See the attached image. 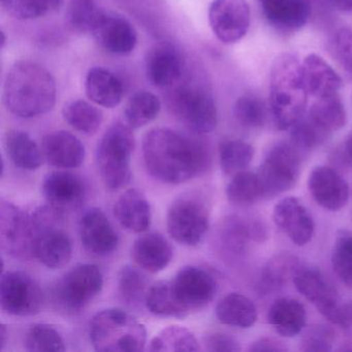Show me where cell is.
Returning <instances> with one entry per match:
<instances>
[{
	"label": "cell",
	"mask_w": 352,
	"mask_h": 352,
	"mask_svg": "<svg viewBox=\"0 0 352 352\" xmlns=\"http://www.w3.org/2000/svg\"><path fill=\"white\" fill-rule=\"evenodd\" d=\"M1 310L14 316H30L40 312L44 294L38 282L21 271L1 274L0 282Z\"/></svg>",
	"instance_id": "8fae6325"
},
{
	"label": "cell",
	"mask_w": 352,
	"mask_h": 352,
	"mask_svg": "<svg viewBox=\"0 0 352 352\" xmlns=\"http://www.w3.org/2000/svg\"><path fill=\"white\" fill-rule=\"evenodd\" d=\"M333 3L342 13H351L352 0H333Z\"/></svg>",
	"instance_id": "816d5d0a"
},
{
	"label": "cell",
	"mask_w": 352,
	"mask_h": 352,
	"mask_svg": "<svg viewBox=\"0 0 352 352\" xmlns=\"http://www.w3.org/2000/svg\"><path fill=\"white\" fill-rule=\"evenodd\" d=\"M73 256L71 239L55 223L38 228L34 244V257L49 269H63Z\"/></svg>",
	"instance_id": "603a6c76"
},
{
	"label": "cell",
	"mask_w": 352,
	"mask_h": 352,
	"mask_svg": "<svg viewBox=\"0 0 352 352\" xmlns=\"http://www.w3.org/2000/svg\"><path fill=\"white\" fill-rule=\"evenodd\" d=\"M261 236H263L261 226L247 223L239 217L228 218L222 226V243L234 253L242 252L250 239L261 238Z\"/></svg>",
	"instance_id": "f35d334b"
},
{
	"label": "cell",
	"mask_w": 352,
	"mask_h": 352,
	"mask_svg": "<svg viewBox=\"0 0 352 352\" xmlns=\"http://www.w3.org/2000/svg\"><path fill=\"white\" fill-rule=\"evenodd\" d=\"M300 267L298 259L294 255L287 253L276 255L263 269L261 287L265 292L282 287L288 280L294 279Z\"/></svg>",
	"instance_id": "d590c367"
},
{
	"label": "cell",
	"mask_w": 352,
	"mask_h": 352,
	"mask_svg": "<svg viewBox=\"0 0 352 352\" xmlns=\"http://www.w3.org/2000/svg\"><path fill=\"white\" fill-rule=\"evenodd\" d=\"M146 308L158 316H184L170 281H160L148 288L145 296Z\"/></svg>",
	"instance_id": "74e56055"
},
{
	"label": "cell",
	"mask_w": 352,
	"mask_h": 352,
	"mask_svg": "<svg viewBox=\"0 0 352 352\" xmlns=\"http://www.w3.org/2000/svg\"><path fill=\"white\" fill-rule=\"evenodd\" d=\"M306 318L304 305L294 298H278L267 313L270 324L285 338L298 335L306 324Z\"/></svg>",
	"instance_id": "83f0119b"
},
{
	"label": "cell",
	"mask_w": 352,
	"mask_h": 352,
	"mask_svg": "<svg viewBox=\"0 0 352 352\" xmlns=\"http://www.w3.org/2000/svg\"><path fill=\"white\" fill-rule=\"evenodd\" d=\"M276 226L298 246H305L312 240L315 224L307 208L296 197H285L274 208Z\"/></svg>",
	"instance_id": "d6986e66"
},
{
	"label": "cell",
	"mask_w": 352,
	"mask_h": 352,
	"mask_svg": "<svg viewBox=\"0 0 352 352\" xmlns=\"http://www.w3.org/2000/svg\"><path fill=\"white\" fill-rule=\"evenodd\" d=\"M89 337L94 349L102 352L143 351L147 343L145 325L118 308L96 313L90 321Z\"/></svg>",
	"instance_id": "277c9868"
},
{
	"label": "cell",
	"mask_w": 352,
	"mask_h": 352,
	"mask_svg": "<svg viewBox=\"0 0 352 352\" xmlns=\"http://www.w3.org/2000/svg\"><path fill=\"white\" fill-rule=\"evenodd\" d=\"M41 149L46 162L55 168H79L85 160L83 143L69 131H53L45 135Z\"/></svg>",
	"instance_id": "44dd1931"
},
{
	"label": "cell",
	"mask_w": 352,
	"mask_h": 352,
	"mask_svg": "<svg viewBox=\"0 0 352 352\" xmlns=\"http://www.w3.org/2000/svg\"><path fill=\"white\" fill-rule=\"evenodd\" d=\"M270 25L281 32H292L304 28L311 16L308 0H257Z\"/></svg>",
	"instance_id": "7402d4cb"
},
{
	"label": "cell",
	"mask_w": 352,
	"mask_h": 352,
	"mask_svg": "<svg viewBox=\"0 0 352 352\" xmlns=\"http://www.w3.org/2000/svg\"><path fill=\"white\" fill-rule=\"evenodd\" d=\"M308 189L314 201L329 211H339L349 199L347 182L337 170L327 166L313 168L309 175Z\"/></svg>",
	"instance_id": "ac0fdd59"
},
{
	"label": "cell",
	"mask_w": 352,
	"mask_h": 352,
	"mask_svg": "<svg viewBox=\"0 0 352 352\" xmlns=\"http://www.w3.org/2000/svg\"><path fill=\"white\" fill-rule=\"evenodd\" d=\"M143 157L150 175L166 184L187 182L210 164L203 142L170 129H154L146 133Z\"/></svg>",
	"instance_id": "6da1fadb"
},
{
	"label": "cell",
	"mask_w": 352,
	"mask_h": 352,
	"mask_svg": "<svg viewBox=\"0 0 352 352\" xmlns=\"http://www.w3.org/2000/svg\"><path fill=\"white\" fill-rule=\"evenodd\" d=\"M5 142L8 155L16 166L25 170H36L42 166V149L28 133L19 129L8 131Z\"/></svg>",
	"instance_id": "f546056e"
},
{
	"label": "cell",
	"mask_w": 352,
	"mask_h": 352,
	"mask_svg": "<svg viewBox=\"0 0 352 352\" xmlns=\"http://www.w3.org/2000/svg\"><path fill=\"white\" fill-rule=\"evenodd\" d=\"M302 76L309 96L319 98L338 94L343 81L337 72L316 54L305 57L302 63Z\"/></svg>",
	"instance_id": "484cf974"
},
{
	"label": "cell",
	"mask_w": 352,
	"mask_h": 352,
	"mask_svg": "<svg viewBox=\"0 0 352 352\" xmlns=\"http://www.w3.org/2000/svg\"><path fill=\"white\" fill-rule=\"evenodd\" d=\"M85 91L94 104L104 108H115L122 100V81L109 69L94 67L88 72Z\"/></svg>",
	"instance_id": "4316f807"
},
{
	"label": "cell",
	"mask_w": 352,
	"mask_h": 352,
	"mask_svg": "<svg viewBox=\"0 0 352 352\" xmlns=\"http://www.w3.org/2000/svg\"><path fill=\"white\" fill-rule=\"evenodd\" d=\"M63 116L69 126L86 135L96 133L104 121L102 110L82 100L67 102L63 107Z\"/></svg>",
	"instance_id": "d6a6232c"
},
{
	"label": "cell",
	"mask_w": 352,
	"mask_h": 352,
	"mask_svg": "<svg viewBox=\"0 0 352 352\" xmlns=\"http://www.w3.org/2000/svg\"><path fill=\"white\" fill-rule=\"evenodd\" d=\"M173 292L185 314L209 305L217 292V282L201 267H182L170 281Z\"/></svg>",
	"instance_id": "4fadbf2b"
},
{
	"label": "cell",
	"mask_w": 352,
	"mask_h": 352,
	"mask_svg": "<svg viewBox=\"0 0 352 352\" xmlns=\"http://www.w3.org/2000/svg\"><path fill=\"white\" fill-rule=\"evenodd\" d=\"M146 75L152 85L172 87L182 77L184 61L176 47L170 44L154 46L146 56Z\"/></svg>",
	"instance_id": "ffe728a7"
},
{
	"label": "cell",
	"mask_w": 352,
	"mask_h": 352,
	"mask_svg": "<svg viewBox=\"0 0 352 352\" xmlns=\"http://www.w3.org/2000/svg\"><path fill=\"white\" fill-rule=\"evenodd\" d=\"M300 160L294 144L277 143L270 148L258 174L265 197H274L292 189L300 175Z\"/></svg>",
	"instance_id": "ba28073f"
},
{
	"label": "cell",
	"mask_w": 352,
	"mask_h": 352,
	"mask_svg": "<svg viewBox=\"0 0 352 352\" xmlns=\"http://www.w3.org/2000/svg\"><path fill=\"white\" fill-rule=\"evenodd\" d=\"M92 34L98 45L111 54H131L138 44V34L133 24L110 12L104 11Z\"/></svg>",
	"instance_id": "2e32d148"
},
{
	"label": "cell",
	"mask_w": 352,
	"mask_h": 352,
	"mask_svg": "<svg viewBox=\"0 0 352 352\" xmlns=\"http://www.w3.org/2000/svg\"><path fill=\"white\" fill-rule=\"evenodd\" d=\"M216 316L223 324L248 329L256 321L257 309L250 298L244 294L232 292L218 302Z\"/></svg>",
	"instance_id": "f1b7e54d"
},
{
	"label": "cell",
	"mask_w": 352,
	"mask_h": 352,
	"mask_svg": "<svg viewBox=\"0 0 352 352\" xmlns=\"http://www.w3.org/2000/svg\"><path fill=\"white\" fill-rule=\"evenodd\" d=\"M234 118L243 126L261 129L267 118V107L261 98L254 94H243L234 106Z\"/></svg>",
	"instance_id": "ab89813d"
},
{
	"label": "cell",
	"mask_w": 352,
	"mask_h": 352,
	"mask_svg": "<svg viewBox=\"0 0 352 352\" xmlns=\"http://www.w3.org/2000/svg\"><path fill=\"white\" fill-rule=\"evenodd\" d=\"M254 149L242 140H226L219 146V162L226 175L242 172L252 162Z\"/></svg>",
	"instance_id": "8d00e7d4"
},
{
	"label": "cell",
	"mask_w": 352,
	"mask_h": 352,
	"mask_svg": "<svg viewBox=\"0 0 352 352\" xmlns=\"http://www.w3.org/2000/svg\"><path fill=\"white\" fill-rule=\"evenodd\" d=\"M115 217L127 232H146L151 226V207L146 195L139 189L131 188L122 193L114 205Z\"/></svg>",
	"instance_id": "cb8c5ba5"
},
{
	"label": "cell",
	"mask_w": 352,
	"mask_h": 352,
	"mask_svg": "<svg viewBox=\"0 0 352 352\" xmlns=\"http://www.w3.org/2000/svg\"><path fill=\"white\" fill-rule=\"evenodd\" d=\"M131 127L115 123L104 133L96 149L98 172L107 188L118 190L131 179V156L135 139Z\"/></svg>",
	"instance_id": "5b68a950"
},
{
	"label": "cell",
	"mask_w": 352,
	"mask_h": 352,
	"mask_svg": "<svg viewBox=\"0 0 352 352\" xmlns=\"http://www.w3.org/2000/svg\"><path fill=\"white\" fill-rule=\"evenodd\" d=\"M104 275L98 265H76L63 276L55 289L59 306L69 313H79L102 292Z\"/></svg>",
	"instance_id": "8992f818"
},
{
	"label": "cell",
	"mask_w": 352,
	"mask_h": 352,
	"mask_svg": "<svg viewBox=\"0 0 352 352\" xmlns=\"http://www.w3.org/2000/svg\"><path fill=\"white\" fill-rule=\"evenodd\" d=\"M207 208L192 197H181L168 209L166 216L168 232L177 243L184 246H197L209 230Z\"/></svg>",
	"instance_id": "30bf717a"
},
{
	"label": "cell",
	"mask_w": 352,
	"mask_h": 352,
	"mask_svg": "<svg viewBox=\"0 0 352 352\" xmlns=\"http://www.w3.org/2000/svg\"><path fill=\"white\" fill-rule=\"evenodd\" d=\"M148 350L152 352L199 351L201 346L192 331L180 325H170L150 341Z\"/></svg>",
	"instance_id": "836d02e7"
},
{
	"label": "cell",
	"mask_w": 352,
	"mask_h": 352,
	"mask_svg": "<svg viewBox=\"0 0 352 352\" xmlns=\"http://www.w3.org/2000/svg\"><path fill=\"white\" fill-rule=\"evenodd\" d=\"M63 0H1L3 9L16 19L32 20L57 11Z\"/></svg>",
	"instance_id": "60d3db41"
},
{
	"label": "cell",
	"mask_w": 352,
	"mask_h": 352,
	"mask_svg": "<svg viewBox=\"0 0 352 352\" xmlns=\"http://www.w3.org/2000/svg\"><path fill=\"white\" fill-rule=\"evenodd\" d=\"M343 319L345 327L352 324V302L343 305Z\"/></svg>",
	"instance_id": "db71d44e"
},
{
	"label": "cell",
	"mask_w": 352,
	"mask_h": 352,
	"mask_svg": "<svg viewBox=\"0 0 352 352\" xmlns=\"http://www.w3.org/2000/svg\"><path fill=\"white\" fill-rule=\"evenodd\" d=\"M331 265L336 275L352 288V234L340 232L331 252Z\"/></svg>",
	"instance_id": "f6af8a7d"
},
{
	"label": "cell",
	"mask_w": 352,
	"mask_h": 352,
	"mask_svg": "<svg viewBox=\"0 0 352 352\" xmlns=\"http://www.w3.org/2000/svg\"><path fill=\"white\" fill-rule=\"evenodd\" d=\"M335 335L333 331L324 325H315L305 333L300 340V350L306 352L331 351Z\"/></svg>",
	"instance_id": "7dc6e473"
},
{
	"label": "cell",
	"mask_w": 352,
	"mask_h": 352,
	"mask_svg": "<svg viewBox=\"0 0 352 352\" xmlns=\"http://www.w3.org/2000/svg\"><path fill=\"white\" fill-rule=\"evenodd\" d=\"M147 277L137 267L124 265L119 273V292L127 304L135 305L145 300L148 289Z\"/></svg>",
	"instance_id": "ee69618b"
},
{
	"label": "cell",
	"mask_w": 352,
	"mask_h": 352,
	"mask_svg": "<svg viewBox=\"0 0 352 352\" xmlns=\"http://www.w3.org/2000/svg\"><path fill=\"white\" fill-rule=\"evenodd\" d=\"M102 13L104 10L98 7L96 0H71L67 20L77 32L92 34Z\"/></svg>",
	"instance_id": "7bdbcfd3"
},
{
	"label": "cell",
	"mask_w": 352,
	"mask_h": 352,
	"mask_svg": "<svg viewBox=\"0 0 352 352\" xmlns=\"http://www.w3.org/2000/svg\"><path fill=\"white\" fill-rule=\"evenodd\" d=\"M38 228L34 214L9 201L0 206V244L6 252L17 258L30 259L34 256V244Z\"/></svg>",
	"instance_id": "52a82bcc"
},
{
	"label": "cell",
	"mask_w": 352,
	"mask_h": 352,
	"mask_svg": "<svg viewBox=\"0 0 352 352\" xmlns=\"http://www.w3.org/2000/svg\"><path fill=\"white\" fill-rule=\"evenodd\" d=\"M344 154L347 162L352 166V131L347 135L344 143Z\"/></svg>",
	"instance_id": "f5cc1de1"
},
{
	"label": "cell",
	"mask_w": 352,
	"mask_h": 352,
	"mask_svg": "<svg viewBox=\"0 0 352 352\" xmlns=\"http://www.w3.org/2000/svg\"><path fill=\"white\" fill-rule=\"evenodd\" d=\"M170 242L160 232H148L133 243L131 256L141 269L156 274L166 269L173 259Z\"/></svg>",
	"instance_id": "d4e9b609"
},
{
	"label": "cell",
	"mask_w": 352,
	"mask_h": 352,
	"mask_svg": "<svg viewBox=\"0 0 352 352\" xmlns=\"http://www.w3.org/2000/svg\"><path fill=\"white\" fill-rule=\"evenodd\" d=\"M204 344H205L206 349L208 351L232 352L241 350L238 341L226 333H211L205 338Z\"/></svg>",
	"instance_id": "681fc988"
},
{
	"label": "cell",
	"mask_w": 352,
	"mask_h": 352,
	"mask_svg": "<svg viewBox=\"0 0 352 352\" xmlns=\"http://www.w3.org/2000/svg\"><path fill=\"white\" fill-rule=\"evenodd\" d=\"M52 74L32 61H19L10 69L3 86V102L12 114L32 118L46 114L56 102Z\"/></svg>",
	"instance_id": "7a4b0ae2"
},
{
	"label": "cell",
	"mask_w": 352,
	"mask_h": 352,
	"mask_svg": "<svg viewBox=\"0 0 352 352\" xmlns=\"http://www.w3.org/2000/svg\"><path fill=\"white\" fill-rule=\"evenodd\" d=\"M308 98L302 63L292 54L277 57L270 76V110L280 131L292 129L304 116Z\"/></svg>",
	"instance_id": "3957f363"
},
{
	"label": "cell",
	"mask_w": 352,
	"mask_h": 352,
	"mask_svg": "<svg viewBox=\"0 0 352 352\" xmlns=\"http://www.w3.org/2000/svg\"><path fill=\"white\" fill-rule=\"evenodd\" d=\"M226 197L234 205L248 206L256 203L265 197L258 174L246 170L236 173L226 186Z\"/></svg>",
	"instance_id": "e575fe53"
},
{
	"label": "cell",
	"mask_w": 352,
	"mask_h": 352,
	"mask_svg": "<svg viewBox=\"0 0 352 352\" xmlns=\"http://www.w3.org/2000/svg\"><path fill=\"white\" fill-rule=\"evenodd\" d=\"M79 234L86 250L98 256L111 254L119 244L118 234L100 208H90L82 214Z\"/></svg>",
	"instance_id": "9a60e30c"
},
{
	"label": "cell",
	"mask_w": 352,
	"mask_h": 352,
	"mask_svg": "<svg viewBox=\"0 0 352 352\" xmlns=\"http://www.w3.org/2000/svg\"><path fill=\"white\" fill-rule=\"evenodd\" d=\"M331 51L333 58L340 67L352 74V32L347 28H342L336 32L331 43Z\"/></svg>",
	"instance_id": "c3c4849f"
},
{
	"label": "cell",
	"mask_w": 352,
	"mask_h": 352,
	"mask_svg": "<svg viewBox=\"0 0 352 352\" xmlns=\"http://www.w3.org/2000/svg\"><path fill=\"white\" fill-rule=\"evenodd\" d=\"M286 350H287V348L281 341L273 339V338H261V339L251 343L250 347H249V351L252 352H282L286 351Z\"/></svg>",
	"instance_id": "f907efd6"
},
{
	"label": "cell",
	"mask_w": 352,
	"mask_h": 352,
	"mask_svg": "<svg viewBox=\"0 0 352 352\" xmlns=\"http://www.w3.org/2000/svg\"><path fill=\"white\" fill-rule=\"evenodd\" d=\"M250 22V7L246 0H213L210 6V26L223 44L242 40L248 32Z\"/></svg>",
	"instance_id": "5bb4252c"
},
{
	"label": "cell",
	"mask_w": 352,
	"mask_h": 352,
	"mask_svg": "<svg viewBox=\"0 0 352 352\" xmlns=\"http://www.w3.org/2000/svg\"><path fill=\"white\" fill-rule=\"evenodd\" d=\"M8 336H9V333H8L7 327L3 323L0 325V346H1V349H3L6 344H7Z\"/></svg>",
	"instance_id": "11a10c76"
},
{
	"label": "cell",
	"mask_w": 352,
	"mask_h": 352,
	"mask_svg": "<svg viewBox=\"0 0 352 352\" xmlns=\"http://www.w3.org/2000/svg\"><path fill=\"white\" fill-rule=\"evenodd\" d=\"M42 190L47 203L60 213L77 209L86 197L83 180L67 170H57L47 175Z\"/></svg>",
	"instance_id": "e0dca14e"
},
{
	"label": "cell",
	"mask_w": 352,
	"mask_h": 352,
	"mask_svg": "<svg viewBox=\"0 0 352 352\" xmlns=\"http://www.w3.org/2000/svg\"><path fill=\"white\" fill-rule=\"evenodd\" d=\"M329 133H331L317 124L309 114H304L292 127V144L300 149H314L327 140Z\"/></svg>",
	"instance_id": "bcb514c9"
},
{
	"label": "cell",
	"mask_w": 352,
	"mask_h": 352,
	"mask_svg": "<svg viewBox=\"0 0 352 352\" xmlns=\"http://www.w3.org/2000/svg\"><path fill=\"white\" fill-rule=\"evenodd\" d=\"M308 114L329 133L343 129L347 121L345 107L338 94L316 98Z\"/></svg>",
	"instance_id": "1f68e13d"
},
{
	"label": "cell",
	"mask_w": 352,
	"mask_h": 352,
	"mask_svg": "<svg viewBox=\"0 0 352 352\" xmlns=\"http://www.w3.org/2000/svg\"><path fill=\"white\" fill-rule=\"evenodd\" d=\"M175 116L195 133H208L217 126L218 114L213 98L201 88L183 86L170 96Z\"/></svg>",
	"instance_id": "9c48e42d"
},
{
	"label": "cell",
	"mask_w": 352,
	"mask_h": 352,
	"mask_svg": "<svg viewBox=\"0 0 352 352\" xmlns=\"http://www.w3.org/2000/svg\"><path fill=\"white\" fill-rule=\"evenodd\" d=\"M292 280L298 292L312 302L323 317L333 324L345 327L343 305L335 288L321 272L300 267Z\"/></svg>",
	"instance_id": "7c38bea8"
},
{
	"label": "cell",
	"mask_w": 352,
	"mask_h": 352,
	"mask_svg": "<svg viewBox=\"0 0 352 352\" xmlns=\"http://www.w3.org/2000/svg\"><path fill=\"white\" fill-rule=\"evenodd\" d=\"M25 349L32 352H61L65 350V340L52 325L34 324L26 333Z\"/></svg>",
	"instance_id": "b9f144b4"
},
{
	"label": "cell",
	"mask_w": 352,
	"mask_h": 352,
	"mask_svg": "<svg viewBox=\"0 0 352 352\" xmlns=\"http://www.w3.org/2000/svg\"><path fill=\"white\" fill-rule=\"evenodd\" d=\"M160 110L162 104L157 96L145 90L137 92L125 106V122L131 129H141L156 119Z\"/></svg>",
	"instance_id": "4dcf8cb0"
}]
</instances>
